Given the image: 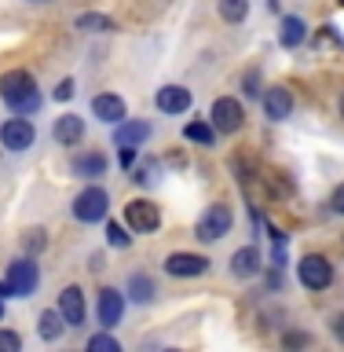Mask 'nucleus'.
Instances as JSON below:
<instances>
[{"instance_id":"c85d7f7f","label":"nucleus","mask_w":344,"mask_h":352,"mask_svg":"<svg viewBox=\"0 0 344 352\" xmlns=\"http://www.w3.org/2000/svg\"><path fill=\"white\" fill-rule=\"evenodd\" d=\"M330 206H334V213H341V217H344V184L334 191V198H330Z\"/></svg>"},{"instance_id":"5701e85b","label":"nucleus","mask_w":344,"mask_h":352,"mask_svg":"<svg viewBox=\"0 0 344 352\" xmlns=\"http://www.w3.org/2000/svg\"><path fill=\"white\" fill-rule=\"evenodd\" d=\"M220 15H224L227 22H242L249 15V4L246 0H220Z\"/></svg>"},{"instance_id":"ddd939ff","label":"nucleus","mask_w":344,"mask_h":352,"mask_svg":"<svg viewBox=\"0 0 344 352\" xmlns=\"http://www.w3.org/2000/svg\"><path fill=\"white\" fill-rule=\"evenodd\" d=\"M158 110L161 114H183L187 107H191V92L187 88H180V85H165V88H158Z\"/></svg>"},{"instance_id":"a878e982","label":"nucleus","mask_w":344,"mask_h":352,"mask_svg":"<svg viewBox=\"0 0 344 352\" xmlns=\"http://www.w3.org/2000/svg\"><path fill=\"white\" fill-rule=\"evenodd\" d=\"M106 242H110V246H117V250H125L132 239L125 235V228H121V224H106Z\"/></svg>"},{"instance_id":"b1692460","label":"nucleus","mask_w":344,"mask_h":352,"mask_svg":"<svg viewBox=\"0 0 344 352\" xmlns=\"http://www.w3.org/2000/svg\"><path fill=\"white\" fill-rule=\"evenodd\" d=\"M77 30H88V33H110L114 30V22L106 15H81L77 19Z\"/></svg>"},{"instance_id":"6e6552de","label":"nucleus","mask_w":344,"mask_h":352,"mask_svg":"<svg viewBox=\"0 0 344 352\" xmlns=\"http://www.w3.org/2000/svg\"><path fill=\"white\" fill-rule=\"evenodd\" d=\"M242 125H246V110H242V103L238 99H231V96H224V99H216L213 103V129H220V132H238Z\"/></svg>"},{"instance_id":"7ed1b4c3","label":"nucleus","mask_w":344,"mask_h":352,"mask_svg":"<svg viewBox=\"0 0 344 352\" xmlns=\"http://www.w3.org/2000/svg\"><path fill=\"white\" fill-rule=\"evenodd\" d=\"M231 224H235V217H231V209L224 206V202H213L202 213V220H198V239H205V242H216V239H224L227 231H231Z\"/></svg>"},{"instance_id":"a211bd4d","label":"nucleus","mask_w":344,"mask_h":352,"mask_svg":"<svg viewBox=\"0 0 344 352\" xmlns=\"http://www.w3.org/2000/svg\"><path fill=\"white\" fill-rule=\"evenodd\" d=\"M92 114H95L99 121H110V125H117V121H125V99H121V96H95Z\"/></svg>"},{"instance_id":"2f4dec72","label":"nucleus","mask_w":344,"mask_h":352,"mask_svg":"<svg viewBox=\"0 0 344 352\" xmlns=\"http://www.w3.org/2000/svg\"><path fill=\"white\" fill-rule=\"evenodd\" d=\"M334 334L344 341V312H341V316H334Z\"/></svg>"},{"instance_id":"39448f33","label":"nucleus","mask_w":344,"mask_h":352,"mask_svg":"<svg viewBox=\"0 0 344 352\" xmlns=\"http://www.w3.org/2000/svg\"><path fill=\"white\" fill-rule=\"evenodd\" d=\"M37 283H41V272H37V264H33L30 257L8 264V290H11V297H30L33 290H37Z\"/></svg>"},{"instance_id":"9d476101","label":"nucleus","mask_w":344,"mask_h":352,"mask_svg":"<svg viewBox=\"0 0 344 352\" xmlns=\"http://www.w3.org/2000/svg\"><path fill=\"white\" fill-rule=\"evenodd\" d=\"M165 272L176 275V279H194V275L209 272V261L198 257V253H172V257L165 261Z\"/></svg>"},{"instance_id":"f03ea898","label":"nucleus","mask_w":344,"mask_h":352,"mask_svg":"<svg viewBox=\"0 0 344 352\" xmlns=\"http://www.w3.org/2000/svg\"><path fill=\"white\" fill-rule=\"evenodd\" d=\"M110 209V195L103 187H84L81 195L73 198V217L84 220V224H95V220H103Z\"/></svg>"},{"instance_id":"473e14b6","label":"nucleus","mask_w":344,"mask_h":352,"mask_svg":"<svg viewBox=\"0 0 344 352\" xmlns=\"http://www.w3.org/2000/svg\"><path fill=\"white\" fill-rule=\"evenodd\" d=\"M0 319H4V297H0Z\"/></svg>"},{"instance_id":"f8f14e48","label":"nucleus","mask_w":344,"mask_h":352,"mask_svg":"<svg viewBox=\"0 0 344 352\" xmlns=\"http://www.w3.org/2000/svg\"><path fill=\"white\" fill-rule=\"evenodd\" d=\"M51 136H55V143H62V147H77V143L84 140V118H77V114H62L59 121H55Z\"/></svg>"},{"instance_id":"2eb2a0df","label":"nucleus","mask_w":344,"mask_h":352,"mask_svg":"<svg viewBox=\"0 0 344 352\" xmlns=\"http://www.w3.org/2000/svg\"><path fill=\"white\" fill-rule=\"evenodd\" d=\"M293 110V99H290V88H268L264 92V114L271 121H286Z\"/></svg>"},{"instance_id":"bb28decb","label":"nucleus","mask_w":344,"mask_h":352,"mask_svg":"<svg viewBox=\"0 0 344 352\" xmlns=\"http://www.w3.org/2000/svg\"><path fill=\"white\" fill-rule=\"evenodd\" d=\"M22 349V341L15 330H0V352H19Z\"/></svg>"},{"instance_id":"f704fd0d","label":"nucleus","mask_w":344,"mask_h":352,"mask_svg":"<svg viewBox=\"0 0 344 352\" xmlns=\"http://www.w3.org/2000/svg\"><path fill=\"white\" fill-rule=\"evenodd\" d=\"M337 4H341V8H344V0H337Z\"/></svg>"},{"instance_id":"393cba45","label":"nucleus","mask_w":344,"mask_h":352,"mask_svg":"<svg viewBox=\"0 0 344 352\" xmlns=\"http://www.w3.org/2000/svg\"><path fill=\"white\" fill-rule=\"evenodd\" d=\"M88 349H92V352H121L117 338H110V334H95L92 341H88Z\"/></svg>"},{"instance_id":"cd10ccee","label":"nucleus","mask_w":344,"mask_h":352,"mask_svg":"<svg viewBox=\"0 0 344 352\" xmlns=\"http://www.w3.org/2000/svg\"><path fill=\"white\" fill-rule=\"evenodd\" d=\"M55 99H73V81L66 77V81H59V88H55Z\"/></svg>"},{"instance_id":"72a5a7b5","label":"nucleus","mask_w":344,"mask_h":352,"mask_svg":"<svg viewBox=\"0 0 344 352\" xmlns=\"http://www.w3.org/2000/svg\"><path fill=\"white\" fill-rule=\"evenodd\" d=\"M341 114H344V96H341Z\"/></svg>"},{"instance_id":"9b49d317","label":"nucleus","mask_w":344,"mask_h":352,"mask_svg":"<svg viewBox=\"0 0 344 352\" xmlns=\"http://www.w3.org/2000/svg\"><path fill=\"white\" fill-rule=\"evenodd\" d=\"M121 316H125V294L114 290V286L99 290V323L114 327V323H121Z\"/></svg>"},{"instance_id":"7c9ffc66","label":"nucleus","mask_w":344,"mask_h":352,"mask_svg":"<svg viewBox=\"0 0 344 352\" xmlns=\"http://www.w3.org/2000/svg\"><path fill=\"white\" fill-rule=\"evenodd\" d=\"M246 92H249V96H260V88H257V74H249V77H246Z\"/></svg>"},{"instance_id":"f257e3e1","label":"nucleus","mask_w":344,"mask_h":352,"mask_svg":"<svg viewBox=\"0 0 344 352\" xmlns=\"http://www.w3.org/2000/svg\"><path fill=\"white\" fill-rule=\"evenodd\" d=\"M0 96H4V103L22 118L37 114V107H41L37 81H33V74H26V70H11V74L0 77Z\"/></svg>"},{"instance_id":"423d86ee","label":"nucleus","mask_w":344,"mask_h":352,"mask_svg":"<svg viewBox=\"0 0 344 352\" xmlns=\"http://www.w3.org/2000/svg\"><path fill=\"white\" fill-rule=\"evenodd\" d=\"M125 220H128L132 231L150 235V231H158L161 213H158V206H154V202H147V198H132V202L125 206Z\"/></svg>"},{"instance_id":"f3484780","label":"nucleus","mask_w":344,"mask_h":352,"mask_svg":"<svg viewBox=\"0 0 344 352\" xmlns=\"http://www.w3.org/2000/svg\"><path fill=\"white\" fill-rule=\"evenodd\" d=\"M260 264L264 261H260V250L257 246H242L235 257H231V272H235L238 279H253V275L260 272Z\"/></svg>"},{"instance_id":"6ab92c4d","label":"nucleus","mask_w":344,"mask_h":352,"mask_svg":"<svg viewBox=\"0 0 344 352\" xmlns=\"http://www.w3.org/2000/svg\"><path fill=\"white\" fill-rule=\"evenodd\" d=\"M304 37H308L304 19L286 15V19H282V30H279V44H282V48H297V44H304Z\"/></svg>"},{"instance_id":"dca6fc26","label":"nucleus","mask_w":344,"mask_h":352,"mask_svg":"<svg viewBox=\"0 0 344 352\" xmlns=\"http://www.w3.org/2000/svg\"><path fill=\"white\" fill-rule=\"evenodd\" d=\"M73 176H81V180H95V176H103L106 173V158L99 151H84V154H77L73 158Z\"/></svg>"},{"instance_id":"4be33fe9","label":"nucleus","mask_w":344,"mask_h":352,"mask_svg":"<svg viewBox=\"0 0 344 352\" xmlns=\"http://www.w3.org/2000/svg\"><path fill=\"white\" fill-rule=\"evenodd\" d=\"M128 290H132V301H139V305H150L154 301V283L147 279V275H132Z\"/></svg>"},{"instance_id":"aec40b11","label":"nucleus","mask_w":344,"mask_h":352,"mask_svg":"<svg viewBox=\"0 0 344 352\" xmlns=\"http://www.w3.org/2000/svg\"><path fill=\"white\" fill-rule=\"evenodd\" d=\"M183 136L191 143H198V147H213L216 143V132H213V125H205V121H191V125L183 129Z\"/></svg>"},{"instance_id":"0eeeda50","label":"nucleus","mask_w":344,"mask_h":352,"mask_svg":"<svg viewBox=\"0 0 344 352\" xmlns=\"http://www.w3.org/2000/svg\"><path fill=\"white\" fill-rule=\"evenodd\" d=\"M0 140H4L8 151H26V147H33V140H37V129H33L30 118L15 114L11 121H4V129H0Z\"/></svg>"},{"instance_id":"4468645a","label":"nucleus","mask_w":344,"mask_h":352,"mask_svg":"<svg viewBox=\"0 0 344 352\" xmlns=\"http://www.w3.org/2000/svg\"><path fill=\"white\" fill-rule=\"evenodd\" d=\"M150 140V125L147 121H117L114 129V143L117 147H143Z\"/></svg>"},{"instance_id":"412c9836","label":"nucleus","mask_w":344,"mask_h":352,"mask_svg":"<svg viewBox=\"0 0 344 352\" xmlns=\"http://www.w3.org/2000/svg\"><path fill=\"white\" fill-rule=\"evenodd\" d=\"M62 327H66L62 312H44L41 316V338L44 341H59L62 338Z\"/></svg>"},{"instance_id":"1a4fd4ad","label":"nucleus","mask_w":344,"mask_h":352,"mask_svg":"<svg viewBox=\"0 0 344 352\" xmlns=\"http://www.w3.org/2000/svg\"><path fill=\"white\" fill-rule=\"evenodd\" d=\"M59 312L66 319V327H84L88 305H84V290H81V286H66V290L59 294Z\"/></svg>"},{"instance_id":"20e7f679","label":"nucleus","mask_w":344,"mask_h":352,"mask_svg":"<svg viewBox=\"0 0 344 352\" xmlns=\"http://www.w3.org/2000/svg\"><path fill=\"white\" fill-rule=\"evenodd\" d=\"M297 275H301V283L308 290H326V286L334 283V264L326 257H319V253H308V257H301V264H297Z\"/></svg>"},{"instance_id":"c756f323","label":"nucleus","mask_w":344,"mask_h":352,"mask_svg":"<svg viewBox=\"0 0 344 352\" xmlns=\"http://www.w3.org/2000/svg\"><path fill=\"white\" fill-rule=\"evenodd\" d=\"M26 242H30V250H41L44 246V231H30Z\"/></svg>"}]
</instances>
